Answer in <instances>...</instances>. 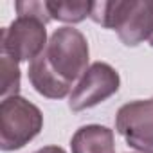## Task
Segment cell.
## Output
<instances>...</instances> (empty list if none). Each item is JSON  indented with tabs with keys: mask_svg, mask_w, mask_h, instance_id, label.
Instances as JSON below:
<instances>
[{
	"mask_svg": "<svg viewBox=\"0 0 153 153\" xmlns=\"http://www.w3.org/2000/svg\"><path fill=\"white\" fill-rule=\"evenodd\" d=\"M90 18L114 29L119 40L135 47L153 36V0H101L92 2Z\"/></svg>",
	"mask_w": 153,
	"mask_h": 153,
	"instance_id": "obj_1",
	"label": "cell"
},
{
	"mask_svg": "<svg viewBox=\"0 0 153 153\" xmlns=\"http://www.w3.org/2000/svg\"><path fill=\"white\" fill-rule=\"evenodd\" d=\"M42 56L56 78L67 87H72L88 68V42L78 29L59 27L52 33Z\"/></svg>",
	"mask_w": 153,
	"mask_h": 153,
	"instance_id": "obj_2",
	"label": "cell"
},
{
	"mask_svg": "<svg viewBox=\"0 0 153 153\" xmlns=\"http://www.w3.org/2000/svg\"><path fill=\"white\" fill-rule=\"evenodd\" d=\"M43 128V115L36 105L22 96L0 103V148L4 151L22 149Z\"/></svg>",
	"mask_w": 153,
	"mask_h": 153,
	"instance_id": "obj_3",
	"label": "cell"
},
{
	"mask_svg": "<svg viewBox=\"0 0 153 153\" xmlns=\"http://www.w3.org/2000/svg\"><path fill=\"white\" fill-rule=\"evenodd\" d=\"M45 22L34 16L18 15L7 27L2 29V54L20 61H33L47 49V31Z\"/></svg>",
	"mask_w": 153,
	"mask_h": 153,
	"instance_id": "obj_4",
	"label": "cell"
},
{
	"mask_svg": "<svg viewBox=\"0 0 153 153\" xmlns=\"http://www.w3.org/2000/svg\"><path fill=\"white\" fill-rule=\"evenodd\" d=\"M119 85L121 79L117 70L108 63L96 61L87 68L78 85L74 87L68 97V106L72 112H81L97 106L99 103L112 97L119 90Z\"/></svg>",
	"mask_w": 153,
	"mask_h": 153,
	"instance_id": "obj_5",
	"label": "cell"
},
{
	"mask_svg": "<svg viewBox=\"0 0 153 153\" xmlns=\"http://www.w3.org/2000/svg\"><path fill=\"white\" fill-rule=\"evenodd\" d=\"M72 153H115L114 131L101 124L81 126L72 135Z\"/></svg>",
	"mask_w": 153,
	"mask_h": 153,
	"instance_id": "obj_6",
	"label": "cell"
},
{
	"mask_svg": "<svg viewBox=\"0 0 153 153\" xmlns=\"http://www.w3.org/2000/svg\"><path fill=\"white\" fill-rule=\"evenodd\" d=\"M27 74H29V81L34 87V90L40 96H43V97L63 99L70 92V87H67L65 83H61L54 76V72L47 67V63H45V59H43L42 54L29 63Z\"/></svg>",
	"mask_w": 153,
	"mask_h": 153,
	"instance_id": "obj_7",
	"label": "cell"
},
{
	"mask_svg": "<svg viewBox=\"0 0 153 153\" xmlns=\"http://www.w3.org/2000/svg\"><path fill=\"white\" fill-rule=\"evenodd\" d=\"M153 121V97L151 99H140L123 105L117 110L115 115V130L119 135H124L131 128Z\"/></svg>",
	"mask_w": 153,
	"mask_h": 153,
	"instance_id": "obj_8",
	"label": "cell"
},
{
	"mask_svg": "<svg viewBox=\"0 0 153 153\" xmlns=\"http://www.w3.org/2000/svg\"><path fill=\"white\" fill-rule=\"evenodd\" d=\"M49 13L52 20H59L65 24H78L83 22L87 16H90L92 11V2L87 0H58V2H47Z\"/></svg>",
	"mask_w": 153,
	"mask_h": 153,
	"instance_id": "obj_9",
	"label": "cell"
},
{
	"mask_svg": "<svg viewBox=\"0 0 153 153\" xmlns=\"http://www.w3.org/2000/svg\"><path fill=\"white\" fill-rule=\"evenodd\" d=\"M0 68H2V99L18 96V92H20V68H18V63L2 54Z\"/></svg>",
	"mask_w": 153,
	"mask_h": 153,
	"instance_id": "obj_10",
	"label": "cell"
},
{
	"mask_svg": "<svg viewBox=\"0 0 153 153\" xmlns=\"http://www.w3.org/2000/svg\"><path fill=\"white\" fill-rule=\"evenodd\" d=\"M126 144L139 153H153V121L139 124L123 135Z\"/></svg>",
	"mask_w": 153,
	"mask_h": 153,
	"instance_id": "obj_11",
	"label": "cell"
},
{
	"mask_svg": "<svg viewBox=\"0 0 153 153\" xmlns=\"http://www.w3.org/2000/svg\"><path fill=\"white\" fill-rule=\"evenodd\" d=\"M16 11H18V15L40 18L45 24H49L52 20L51 13H49V7H47V2H34V0H29V2H16Z\"/></svg>",
	"mask_w": 153,
	"mask_h": 153,
	"instance_id": "obj_12",
	"label": "cell"
},
{
	"mask_svg": "<svg viewBox=\"0 0 153 153\" xmlns=\"http://www.w3.org/2000/svg\"><path fill=\"white\" fill-rule=\"evenodd\" d=\"M34 153H67V151L63 148H59V146H45V148H42V149H38Z\"/></svg>",
	"mask_w": 153,
	"mask_h": 153,
	"instance_id": "obj_13",
	"label": "cell"
},
{
	"mask_svg": "<svg viewBox=\"0 0 153 153\" xmlns=\"http://www.w3.org/2000/svg\"><path fill=\"white\" fill-rule=\"evenodd\" d=\"M149 45H151V47H153V36H151V38H149Z\"/></svg>",
	"mask_w": 153,
	"mask_h": 153,
	"instance_id": "obj_14",
	"label": "cell"
}]
</instances>
